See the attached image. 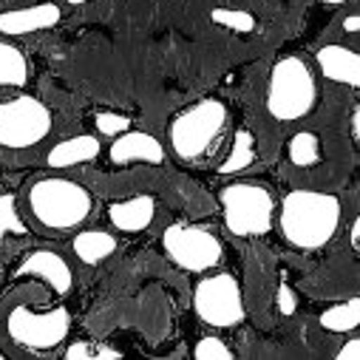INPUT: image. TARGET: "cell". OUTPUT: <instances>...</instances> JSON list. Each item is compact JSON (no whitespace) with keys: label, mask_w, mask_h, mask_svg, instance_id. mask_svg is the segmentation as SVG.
<instances>
[{"label":"cell","mask_w":360,"mask_h":360,"mask_svg":"<svg viewBox=\"0 0 360 360\" xmlns=\"http://www.w3.org/2000/svg\"><path fill=\"white\" fill-rule=\"evenodd\" d=\"M162 247L167 258L188 273H207L224 255L219 236L202 224H170L162 236Z\"/></svg>","instance_id":"9"},{"label":"cell","mask_w":360,"mask_h":360,"mask_svg":"<svg viewBox=\"0 0 360 360\" xmlns=\"http://www.w3.org/2000/svg\"><path fill=\"white\" fill-rule=\"evenodd\" d=\"M128 128H131V117H125V114H114V111L97 114V131L103 136H117V134H122Z\"/></svg>","instance_id":"24"},{"label":"cell","mask_w":360,"mask_h":360,"mask_svg":"<svg viewBox=\"0 0 360 360\" xmlns=\"http://www.w3.org/2000/svg\"><path fill=\"white\" fill-rule=\"evenodd\" d=\"M255 162V136L247 131V128H238L236 131V139H233V148H230V156L224 165H219V173H238L244 167H250Z\"/></svg>","instance_id":"19"},{"label":"cell","mask_w":360,"mask_h":360,"mask_svg":"<svg viewBox=\"0 0 360 360\" xmlns=\"http://www.w3.org/2000/svg\"><path fill=\"white\" fill-rule=\"evenodd\" d=\"M94 357H97V360H108V357H111V360H120L122 352H120V349H111V346H100V349H94Z\"/></svg>","instance_id":"28"},{"label":"cell","mask_w":360,"mask_h":360,"mask_svg":"<svg viewBox=\"0 0 360 360\" xmlns=\"http://www.w3.org/2000/svg\"><path fill=\"white\" fill-rule=\"evenodd\" d=\"M352 247L360 250V219L352 221Z\"/></svg>","instance_id":"29"},{"label":"cell","mask_w":360,"mask_h":360,"mask_svg":"<svg viewBox=\"0 0 360 360\" xmlns=\"http://www.w3.org/2000/svg\"><path fill=\"white\" fill-rule=\"evenodd\" d=\"M68 4H71V6H79V4H88V0H68Z\"/></svg>","instance_id":"32"},{"label":"cell","mask_w":360,"mask_h":360,"mask_svg":"<svg viewBox=\"0 0 360 360\" xmlns=\"http://www.w3.org/2000/svg\"><path fill=\"white\" fill-rule=\"evenodd\" d=\"M210 18L219 26H227V29H236V32H252L255 29V18L250 12H241V9H213Z\"/></svg>","instance_id":"22"},{"label":"cell","mask_w":360,"mask_h":360,"mask_svg":"<svg viewBox=\"0 0 360 360\" xmlns=\"http://www.w3.org/2000/svg\"><path fill=\"white\" fill-rule=\"evenodd\" d=\"M111 162L114 165H134V162H142V165H162L165 162V148L156 136L145 134V131H122L117 134L111 150H108Z\"/></svg>","instance_id":"11"},{"label":"cell","mask_w":360,"mask_h":360,"mask_svg":"<svg viewBox=\"0 0 360 360\" xmlns=\"http://www.w3.org/2000/svg\"><path fill=\"white\" fill-rule=\"evenodd\" d=\"M97 156H100V139H94L91 134H79V136L57 142L49 150L46 162H49V167L65 170V167H74V165H82V162H94Z\"/></svg>","instance_id":"15"},{"label":"cell","mask_w":360,"mask_h":360,"mask_svg":"<svg viewBox=\"0 0 360 360\" xmlns=\"http://www.w3.org/2000/svg\"><path fill=\"white\" fill-rule=\"evenodd\" d=\"M18 276L20 278H37L49 290H54L57 295H65L74 287V273H71L68 261L60 252H51V250H34L18 266Z\"/></svg>","instance_id":"10"},{"label":"cell","mask_w":360,"mask_h":360,"mask_svg":"<svg viewBox=\"0 0 360 360\" xmlns=\"http://www.w3.org/2000/svg\"><path fill=\"white\" fill-rule=\"evenodd\" d=\"M65 357H68V360H91V357H94V349L88 346L85 340H77V343H71V346H68Z\"/></svg>","instance_id":"26"},{"label":"cell","mask_w":360,"mask_h":360,"mask_svg":"<svg viewBox=\"0 0 360 360\" xmlns=\"http://www.w3.org/2000/svg\"><path fill=\"white\" fill-rule=\"evenodd\" d=\"M321 159V142L312 131H298L290 139V162L295 167H312Z\"/></svg>","instance_id":"20"},{"label":"cell","mask_w":360,"mask_h":360,"mask_svg":"<svg viewBox=\"0 0 360 360\" xmlns=\"http://www.w3.org/2000/svg\"><path fill=\"white\" fill-rule=\"evenodd\" d=\"M71 250L82 264H100L117 250V236L105 230H82L74 236Z\"/></svg>","instance_id":"16"},{"label":"cell","mask_w":360,"mask_h":360,"mask_svg":"<svg viewBox=\"0 0 360 360\" xmlns=\"http://www.w3.org/2000/svg\"><path fill=\"white\" fill-rule=\"evenodd\" d=\"M315 103H318V88L309 65L295 54L281 57L269 71L266 111L278 122H298L315 108Z\"/></svg>","instance_id":"4"},{"label":"cell","mask_w":360,"mask_h":360,"mask_svg":"<svg viewBox=\"0 0 360 360\" xmlns=\"http://www.w3.org/2000/svg\"><path fill=\"white\" fill-rule=\"evenodd\" d=\"M193 309L199 321L216 329H233L244 321V292L236 276L230 273H216L207 276L196 284L193 290Z\"/></svg>","instance_id":"8"},{"label":"cell","mask_w":360,"mask_h":360,"mask_svg":"<svg viewBox=\"0 0 360 360\" xmlns=\"http://www.w3.org/2000/svg\"><path fill=\"white\" fill-rule=\"evenodd\" d=\"M295 304H298V301H295V292L290 290V284H281V287H278V309H281L284 315H292V312H295Z\"/></svg>","instance_id":"25"},{"label":"cell","mask_w":360,"mask_h":360,"mask_svg":"<svg viewBox=\"0 0 360 360\" xmlns=\"http://www.w3.org/2000/svg\"><path fill=\"white\" fill-rule=\"evenodd\" d=\"M26 236V224L20 221V213H18V196L15 193H4L0 196V236Z\"/></svg>","instance_id":"21"},{"label":"cell","mask_w":360,"mask_h":360,"mask_svg":"<svg viewBox=\"0 0 360 360\" xmlns=\"http://www.w3.org/2000/svg\"><path fill=\"white\" fill-rule=\"evenodd\" d=\"M156 216V199L148 196V193H139V196H131V199H122V202H114L108 207V219L117 230L122 233H142L150 227Z\"/></svg>","instance_id":"14"},{"label":"cell","mask_w":360,"mask_h":360,"mask_svg":"<svg viewBox=\"0 0 360 360\" xmlns=\"http://www.w3.org/2000/svg\"><path fill=\"white\" fill-rule=\"evenodd\" d=\"M278 224L298 250H321L340 227V202L323 191H290L281 202Z\"/></svg>","instance_id":"1"},{"label":"cell","mask_w":360,"mask_h":360,"mask_svg":"<svg viewBox=\"0 0 360 360\" xmlns=\"http://www.w3.org/2000/svg\"><path fill=\"white\" fill-rule=\"evenodd\" d=\"M32 79V65L26 60V54L0 40V88H23Z\"/></svg>","instance_id":"17"},{"label":"cell","mask_w":360,"mask_h":360,"mask_svg":"<svg viewBox=\"0 0 360 360\" xmlns=\"http://www.w3.org/2000/svg\"><path fill=\"white\" fill-rule=\"evenodd\" d=\"M357 29H360V18H357V15H349V18H346V32L354 34Z\"/></svg>","instance_id":"31"},{"label":"cell","mask_w":360,"mask_h":360,"mask_svg":"<svg viewBox=\"0 0 360 360\" xmlns=\"http://www.w3.org/2000/svg\"><path fill=\"white\" fill-rule=\"evenodd\" d=\"M352 136L360 139V111H357V108H354V114H352Z\"/></svg>","instance_id":"30"},{"label":"cell","mask_w":360,"mask_h":360,"mask_svg":"<svg viewBox=\"0 0 360 360\" xmlns=\"http://www.w3.org/2000/svg\"><path fill=\"white\" fill-rule=\"evenodd\" d=\"M0 284H4V266H0Z\"/></svg>","instance_id":"34"},{"label":"cell","mask_w":360,"mask_h":360,"mask_svg":"<svg viewBox=\"0 0 360 360\" xmlns=\"http://www.w3.org/2000/svg\"><path fill=\"white\" fill-rule=\"evenodd\" d=\"M318 68L326 79L357 88L360 85V54L346 46H323L318 51Z\"/></svg>","instance_id":"13"},{"label":"cell","mask_w":360,"mask_h":360,"mask_svg":"<svg viewBox=\"0 0 360 360\" xmlns=\"http://www.w3.org/2000/svg\"><path fill=\"white\" fill-rule=\"evenodd\" d=\"M193 357H196V360H233V352H230V346H227L221 338L207 335V338H202V340L196 343Z\"/></svg>","instance_id":"23"},{"label":"cell","mask_w":360,"mask_h":360,"mask_svg":"<svg viewBox=\"0 0 360 360\" xmlns=\"http://www.w3.org/2000/svg\"><path fill=\"white\" fill-rule=\"evenodd\" d=\"M338 360H360V340L357 338L346 340V346L338 352Z\"/></svg>","instance_id":"27"},{"label":"cell","mask_w":360,"mask_h":360,"mask_svg":"<svg viewBox=\"0 0 360 360\" xmlns=\"http://www.w3.org/2000/svg\"><path fill=\"white\" fill-rule=\"evenodd\" d=\"M227 117L230 114L221 100H199L185 111H179L167 128L173 153L185 162L205 156L227 128Z\"/></svg>","instance_id":"5"},{"label":"cell","mask_w":360,"mask_h":360,"mask_svg":"<svg viewBox=\"0 0 360 360\" xmlns=\"http://www.w3.org/2000/svg\"><path fill=\"white\" fill-rule=\"evenodd\" d=\"M29 210L34 221L51 233L79 227L94 210V196L63 176H46L29 188Z\"/></svg>","instance_id":"2"},{"label":"cell","mask_w":360,"mask_h":360,"mask_svg":"<svg viewBox=\"0 0 360 360\" xmlns=\"http://www.w3.org/2000/svg\"><path fill=\"white\" fill-rule=\"evenodd\" d=\"M63 18V9L57 4H37V6H26V9H12L0 15V34L9 37H20V34H34V32H46L54 29Z\"/></svg>","instance_id":"12"},{"label":"cell","mask_w":360,"mask_h":360,"mask_svg":"<svg viewBox=\"0 0 360 360\" xmlns=\"http://www.w3.org/2000/svg\"><path fill=\"white\" fill-rule=\"evenodd\" d=\"M219 205L224 213V227L238 238L264 236L273 230L276 199L258 182H238L221 188Z\"/></svg>","instance_id":"6"},{"label":"cell","mask_w":360,"mask_h":360,"mask_svg":"<svg viewBox=\"0 0 360 360\" xmlns=\"http://www.w3.org/2000/svg\"><path fill=\"white\" fill-rule=\"evenodd\" d=\"M321 326L326 332H352L360 323V298H349L343 304H335L321 312Z\"/></svg>","instance_id":"18"},{"label":"cell","mask_w":360,"mask_h":360,"mask_svg":"<svg viewBox=\"0 0 360 360\" xmlns=\"http://www.w3.org/2000/svg\"><path fill=\"white\" fill-rule=\"evenodd\" d=\"M326 4H329V6H335V4H343V0H326Z\"/></svg>","instance_id":"33"},{"label":"cell","mask_w":360,"mask_h":360,"mask_svg":"<svg viewBox=\"0 0 360 360\" xmlns=\"http://www.w3.org/2000/svg\"><path fill=\"white\" fill-rule=\"evenodd\" d=\"M4 323H6V335L18 346L34 349V352H49L68 338L71 312L63 304L37 309L32 301H23V292H12L6 301V309H4Z\"/></svg>","instance_id":"3"},{"label":"cell","mask_w":360,"mask_h":360,"mask_svg":"<svg viewBox=\"0 0 360 360\" xmlns=\"http://www.w3.org/2000/svg\"><path fill=\"white\" fill-rule=\"evenodd\" d=\"M51 131V111L43 100L20 94L0 103V145L23 150L43 142Z\"/></svg>","instance_id":"7"}]
</instances>
